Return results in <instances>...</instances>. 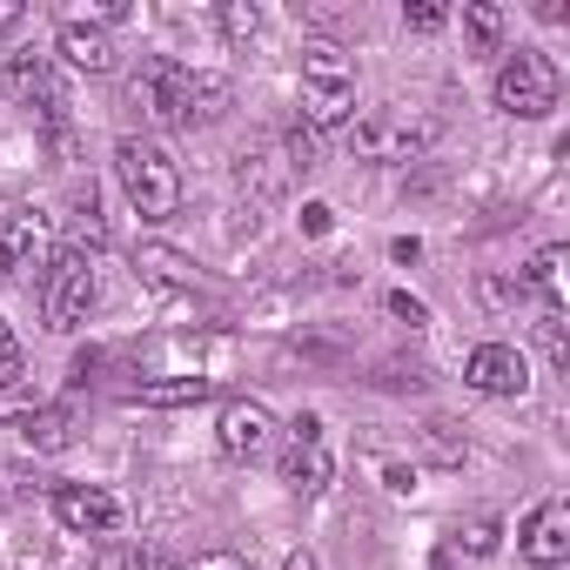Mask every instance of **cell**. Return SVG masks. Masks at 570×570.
<instances>
[{
  "label": "cell",
  "mask_w": 570,
  "mask_h": 570,
  "mask_svg": "<svg viewBox=\"0 0 570 570\" xmlns=\"http://www.w3.org/2000/svg\"><path fill=\"white\" fill-rule=\"evenodd\" d=\"M141 268L161 282V289H188V282H195V268H188L175 248H141Z\"/></svg>",
  "instance_id": "44dd1931"
},
{
  "label": "cell",
  "mask_w": 570,
  "mask_h": 570,
  "mask_svg": "<svg viewBox=\"0 0 570 570\" xmlns=\"http://www.w3.org/2000/svg\"><path fill=\"white\" fill-rule=\"evenodd\" d=\"M115 175H121L128 202H135L148 222H161V215H175V208H181V175H175V161H168V148H161V141L121 135V141H115Z\"/></svg>",
  "instance_id": "6da1fadb"
},
{
  "label": "cell",
  "mask_w": 570,
  "mask_h": 570,
  "mask_svg": "<svg viewBox=\"0 0 570 570\" xmlns=\"http://www.w3.org/2000/svg\"><path fill=\"white\" fill-rule=\"evenodd\" d=\"M557 95H563V75H557L537 48H517V55L497 68V108H503V115H517V121L550 115V108H557Z\"/></svg>",
  "instance_id": "277c9868"
},
{
  "label": "cell",
  "mask_w": 570,
  "mask_h": 570,
  "mask_svg": "<svg viewBox=\"0 0 570 570\" xmlns=\"http://www.w3.org/2000/svg\"><path fill=\"white\" fill-rule=\"evenodd\" d=\"M8 88H14L21 101H41V108H61V88H55V68H48L41 55H21V61H8Z\"/></svg>",
  "instance_id": "5bb4252c"
},
{
  "label": "cell",
  "mask_w": 570,
  "mask_h": 570,
  "mask_svg": "<svg viewBox=\"0 0 570 570\" xmlns=\"http://www.w3.org/2000/svg\"><path fill=\"white\" fill-rule=\"evenodd\" d=\"M108 228H101V208H95V188L88 195H75V215H68V255H81V242H101Z\"/></svg>",
  "instance_id": "ffe728a7"
},
{
  "label": "cell",
  "mask_w": 570,
  "mask_h": 570,
  "mask_svg": "<svg viewBox=\"0 0 570 570\" xmlns=\"http://www.w3.org/2000/svg\"><path fill=\"white\" fill-rule=\"evenodd\" d=\"M403 21H410L416 35H436V28L450 21V8H436V0H416V8H403Z\"/></svg>",
  "instance_id": "4316f807"
},
{
  "label": "cell",
  "mask_w": 570,
  "mask_h": 570,
  "mask_svg": "<svg viewBox=\"0 0 570 570\" xmlns=\"http://www.w3.org/2000/svg\"><path fill=\"white\" fill-rule=\"evenodd\" d=\"M41 242H48V222L35 208L0 215V282H14L21 268H35L41 262Z\"/></svg>",
  "instance_id": "8fae6325"
},
{
  "label": "cell",
  "mask_w": 570,
  "mask_h": 570,
  "mask_svg": "<svg viewBox=\"0 0 570 570\" xmlns=\"http://www.w3.org/2000/svg\"><path fill=\"white\" fill-rule=\"evenodd\" d=\"M523 282H530V289H537L550 309H557V289H563V248H543V255L530 262V275H523Z\"/></svg>",
  "instance_id": "7402d4cb"
},
{
  "label": "cell",
  "mask_w": 570,
  "mask_h": 570,
  "mask_svg": "<svg viewBox=\"0 0 570 570\" xmlns=\"http://www.w3.org/2000/svg\"><path fill=\"white\" fill-rule=\"evenodd\" d=\"M456 550H470V557H490V550H497V517H470V523L456 530Z\"/></svg>",
  "instance_id": "cb8c5ba5"
},
{
  "label": "cell",
  "mask_w": 570,
  "mask_h": 570,
  "mask_svg": "<svg viewBox=\"0 0 570 570\" xmlns=\"http://www.w3.org/2000/svg\"><path fill=\"white\" fill-rule=\"evenodd\" d=\"M436 128H443L436 115L390 101V108H376L370 121H356V128H350V148H356L363 161H416V155L436 141Z\"/></svg>",
  "instance_id": "7a4b0ae2"
},
{
  "label": "cell",
  "mask_w": 570,
  "mask_h": 570,
  "mask_svg": "<svg viewBox=\"0 0 570 570\" xmlns=\"http://www.w3.org/2000/svg\"><path fill=\"white\" fill-rule=\"evenodd\" d=\"M463 376H470L476 396H523V390H530V363H523L510 343H483V350H470Z\"/></svg>",
  "instance_id": "ba28073f"
},
{
  "label": "cell",
  "mask_w": 570,
  "mask_h": 570,
  "mask_svg": "<svg viewBox=\"0 0 570 570\" xmlns=\"http://www.w3.org/2000/svg\"><path fill=\"white\" fill-rule=\"evenodd\" d=\"M289 443H282V476H289L296 490H323L330 483V450H323V423L316 416H296L289 430H282Z\"/></svg>",
  "instance_id": "52a82bcc"
},
{
  "label": "cell",
  "mask_w": 570,
  "mask_h": 570,
  "mask_svg": "<svg viewBox=\"0 0 570 570\" xmlns=\"http://www.w3.org/2000/svg\"><path fill=\"white\" fill-rule=\"evenodd\" d=\"M543 350H550L557 370H570V343H563V316L557 309H543Z\"/></svg>",
  "instance_id": "484cf974"
},
{
  "label": "cell",
  "mask_w": 570,
  "mask_h": 570,
  "mask_svg": "<svg viewBox=\"0 0 570 570\" xmlns=\"http://www.w3.org/2000/svg\"><path fill=\"white\" fill-rule=\"evenodd\" d=\"M35 410H41V396H35V383H21V376H8V383H0V423H14V416L28 423Z\"/></svg>",
  "instance_id": "603a6c76"
},
{
  "label": "cell",
  "mask_w": 570,
  "mask_h": 570,
  "mask_svg": "<svg viewBox=\"0 0 570 570\" xmlns=\"http://www.w3.org/2000/svg\"><path fill=\"white\" fill-rule=\"evenodd\" d=\"M195 570H248V563H242V557H228V550H208Z\"/></svg>",
  "instance_id": "4dcf8cb0"
},
{
  "label": "cell",
  "mask_w": 570,
  "mask_h": 570,
  "mask_svg": "<svg viewBox=\"0 0 570 570\" xmlns=\"http://www.w3.org/2000/svg\"><path fill=\"white\" fill-rule=\"evenodd\" d=\"M390 309H396L403 323H423V303H416V296H390Z\"/></svg>",
  "instance_id": "1f68e13d"
},
{
  "label": "cell",
  "mask_w": 570,
  "mask_h": 570,
  "mask_svg": "<svg viewBox=\"0 0 570 570\" xmlns=\"http://www.w3.org/2000/svg\"><path fill=\"white\" fill-rule=\"evenodd\" d=\"M21 430H28V443H35V450H68V443H75V410H61V403H41V410H35Z\"/></svg>",
  "instance_id": "9a60e30c"
},
{
  "label": "cell",
  "mask_w": 570,
  "mask_h": 570,
  "mask_svg": "<svg viewBox=\"0 0 570 570\" xmlns=\"http://www.w3.org/2000/svg\"><path fill=\"white\" fill-rule=\"evenodd\" d=\"M55 517L75 530V537H108L121 523V503L101 490V483H61L55 490Z\"/></svg>",
  "instance_id": "9c48e42d"
},
{
  "label": "cell",
  "mask_w": 570,
  "mask_h": 570,
  "mask_svg": "<svg viewBox=\"0 0 570 570\" xmlns=\"http://www.w3.org/2000/svg\"><path fill=\"white\" fill-rule=\"evenodd\" d=\"M430 570H450V557H436V563H430Z\"/></svg>",
  "instance_id": "836d02e7"
},
{
  "label": "cell",
  "mask_w": 570,
  "mask_h": 570,
  "mask_svg": "<svg viewBox=\"0 0 570 570\" xmlns=\"http://www.w3.org/2000/svg\"><path fill=\"white\" fill-rule=\"evenodd\" d=\"M188 75L195 68H181V61H148L135 75V101L148 108V121H161V128L188 121Z\"/></svg>",
  "instance_id": "5b68a950"
},
{
  "label": "cell",
  "mask_w": 570,
  "mask_h": 570,
  "mask_svg": "<svg viewBox=\"0 0 570 570\" xmlns=\"http://www.w3.org/2000/svg\"><path fill=\"white\" fill-rule=\"evenodd\" d=\"M8 376H21V343H14L8 323H0V383H8Z\"/></svg>",
  "instance_id": "83f0119b"
},
{
  "label": "cell",
  "mask_w": 570,
  "mask_h": 570,
  "mask_svg": "<svg viewBox=\"0 0 570 570\" xmlns=\"http://www.w3.org/2000/svg\"><path fill=\"white\" fill-rule=\"evenodd\" d=\"M282 570H316V557H309V550H296L289 563H282Z\"/></svg>",
  "instance_id": "d6a6232c"
},
{
  "label": "cell",
  "mask_w": 570,
  "mask_h": 570,
  "mask_svg": "<svg viewBox=\"0 0 570 570\" xmlns=\"http://www.w3.org/2000/svg\"><path fill=\"white\" fill-rule=\"evenodd\" d=\"M95 570H141V550H128V543H108Z\"/></svg>",
  "instance_id": "f1b7e54d"
},
{
  "label": "cell",
  "mask_w": 570,
  "mask_h": 570,
  "mask_svg": "<svg viewBox=\"0 0 570 570\" xmlns=\"http://www.w3.org/2000/svg\"><path fill=\"white\" fill-rule=\"evenodd\" d=\"M28 28V8L21 0H0V35H21Z\"/></svg>",
  "instance_id": "f546056e"
},
{
  "label": "cell",
  "mask_w": 570,
  "mask_h": 570,
  "mask_svg": "<svg viewBox=\"0 0 570 570\" xmlns=\"http://www.w3.org/2000/svg\"><path fill=\"white\" fill-rule=\"evenodd\" d=\"M215 430H222V450H228L235 463L268 456V450H275V436H282V430H275V416H268L262 403H248V396H235V403L222 410V423H215Z\"/></svg>",
  "instance_id": "8992f818"
},
{
  "label": "cell",
  "mask_w": 570,
  "mask_h": 570,
  "mask_svg": "<svg viewBox=\"0 0 570 570\" xmlns=\"http://www.w3.org/2000/svg\"><path fill=\"white\" fill-rule=\"evenodd\" d=\"M208 390H215V376H175V383H148L141 403L148 410H175V403H202Z\"/></svg>",
  "instance_id": "ac0fdd59"
},
{
  "label": "cell",
  "mask_w": 570,
  "mask_h": 570,
  "mask_svg": "<svg viewBox=\"0 0 570 570\" xmlns=\"http://www.w3.org/2000/svg\"><path fill=\"white\" fill-rule=\"evenodd\" d=\"M463 28H470V41H476L483 55H497L503 35H510V14L497 8V0H470V8H463Z\"/></svg>",
  "instance_id": "2e32d148"
},
{
  "label": "cell",
  "mask_w": 570,
  "mask_h": 570,
  "mask_svg": "<svg viewBox=\"0 0 570 570\" xmlns=\"http://www.w3.org/2000/svg\"><path fill=\"white\" fill-rule=\"evenodd\" d=\"M95 296H101V275H95V262L88 255H55L48 262V275H41V316H48V330H81L88 323V309H95Z\"/></svg>",
  "instance_id": "3957f363"
},
{
  "label": "cell",
  "mask_w": 570,
  "mask_h": 570,
  "mask_svg": "<svg viewBox=\"0 0 570 570\" xmlns=\"http://www.w3.org/2000/svg\"><path fill=\"white\" fill-rule=\"evenodd\" d=\"M255 28H262L255 8H242V0H228V8H222V35L228 41H255Z\"/></svg>",
  "instance_id": "d4e9b609"
},
{
  "label": "cell",
  "mask_w": 570,
  "mask_h": 570,
  "mask_svg": "<svg viewBox=\"0 0 570 570\" xmlns=\"http://www.w3.org/2000/svg\"><path fill=\"white\" fill-rule=\"evenodd\" d=\"M523 557H530L537 570H557V563L570 557V503H563V497H543V503L530 510V523H523Z\"/></svg>",
  "instance_id": "30bf717a"
},
{
  "label": "cell",
  "mask_w": 570,
  "mask_h": 570,
  "mask_svg": "<svg viewBox=\"0 0 570 570\" xmlns=\"http://www.w3.org/2000/svg\"><path fill=\"white\" fill-rule=\"evenodd\" d=\"M356 108V81H303V121L309 128H343Z\"/></svg>",
  "instance_id": "4fadbf2b"
},
{
  "label": "cell",
  "mask_w": 570,
  "mask_h": 570,
  "mask_svg": "<svg viewBox=\"0 0 570 570\" xmlns=\"http://www.w3.org/2000/svg\"><path fill=\"white\" fill-rule=\"evenodd\" d=\"M228 101V81L222 75H188V121H215Z\"/></svg>",
  "instance_id": "d6986e66"
},
{
  "label": "cell",
  "mask_w": 570,
  "mask_h": 570,
  "mask_svg": "<svg viewBox=\"0 0 570 570\" xmlns=\"http://www.w3.org/2000/svg\"><path fill=\"white\" fill-rule=\"evenodd\" d=\"M303 81H356V68L336 41H309L303 48Z\"/></svg>",
  "instance_id": "e0dca14e"
},
{
  "label": "cell",
  "mask_w": 570,
  "mask_h": 570,
  "mask_svg": "<svg viewBox=\"0 0 570 570\" xmlns=\"http://www.w3.org/2000/svg\"><path fill=\"white\" fill-rule=\"evenodd\" d=\"M61 61L81 68V75H108V68H115V41H108V28L68 21V28H61Z\"/></svg>",
  "instance_id": "7c38bea8"
}]
</instances>
